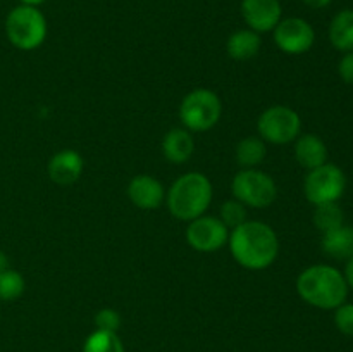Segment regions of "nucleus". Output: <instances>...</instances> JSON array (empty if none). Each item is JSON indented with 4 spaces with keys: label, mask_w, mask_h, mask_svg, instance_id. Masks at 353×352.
Wrapping results in <instances>:
<instances>
[{
    "label": "nucleus",
    "mask_w": 353,
    "mask_h": 352,
    "mask_svg": "<svg viewBox=\"0 0 353 352\" xmlns=\"http://www.w3.org/2000/svg\"><path fill=\"white\" fill-rule=\"evenodd\" d=\"M228 245L234 261L254 271L269 268L279 252V240L274 230L261 221H245L233 228Z\"/></svg>",
    "instance_id": "obj_1"
},
{
    "label": "nucleus",
    "mask_w": 353,
    "mask_h": 352,
    "mask_svg": "<svg viewBox=\"0 0 353 352\" xmlns=\"http://www.w3.org/2000/svg\"><path fill=\"white\" fill-rule=\"evenodd\" d=\"M296 292L317 309H336L347 302L348 285L343 273L330 264H314L300 273Z\"/></svg>",
    "instance_id": "obj_2"
},
{
    "label": "nucleus",
    "mask_w": 353,
    "mask_h": 352,
    "mask_svg": "<svg viewBox=\"0 0 353 352\" xmlns=\"http://www.w3.org/2000/svg\"><path fill=\"white\" fill-rule=\"evenodd\" d=\"M169 213L179 221H193L203 216L212 202V185L202 173H186L179 176L168 190Z\"/></svg>",
    "instance_id": "obj_3"
},
{
    "label": "nucleus",
    "mask_w": 353,
    "mask_h": 352,
    "mask_svg": "<svg viewBox=\"0 0 353 352\" xmlns=\"http://www.w3.org/2000/svg\"><path fill=\"white\" fill-rule=\"evenodd\" d=\"M6 35L19 50H34L47 38V21L38 7L21 3L7 14Z\"/></svg>",
    "instance_id": "obj_4"
},
{
    "label": "nucleus",
    "mask_w": 353,
    "mask_h": 352,
    "mask_svg": "<svg viewBox=\"0 0 353 352\" xmlns=\"http://www.w3.org/2000/svg\"><path fill=\"white\" fill-rule=\"evenodd\" d=\"M223 113V104L216 92L196 88L183 99L179 119L188 131H207L217 124Z\"/></svg>",
    "instance_id": "obj_5"
},
{
    "label": "nucleus",
    "mask_w": 353,
    "mask_h": 352,
    "mask_svg": "<svg viewBox=\"0 0 353 352\" xmlns=\"http://www.w3.org/2000/svg\"><path fill=\"white\" fill-rule=\"evenodd\" d=\"M231 190L238 202L245 207H255V209H264L269 207L278 197L276 183L268 173L261 169H241L231 182Z\"/></svg>",
    "instance_id": "obj_6"
},
{
    "label": "nucleus",
    "mask_w": 353,
    "mask_h": 352,
    "mask_svg": "<svg viewBox=\"0 0 353 352\" xmlns=\"http://www.w3.org/2000/svg\"><path fill=\"white\" fill-rule=\"evenodd\" d=\"M345 188H347V176L336 164L331 162L310 169L303 182L307 200L314 206L338 202L345 193Z\"/></svg>",
    "instance_id": "obj_7"
},
{
    "label": "nucleus",
    "mask_w": 353,
    "mask_h": 352,
    "mask_svg": "<svg viewBox=\"0 0 353 352\" xmlns=\"http://www.w3.org/2000/svg\"><path fill=\"white\" fill-rule=\"evenodd\" d=\"M257 130L262 140L274 145H285L300 137L302 119L292 107L272 106L261 114Z\"/></svg>",
    "instance_id": "obj_8"
},
{
    "label": "nucleus",
    "mask_w": 353,
    "mask_h": 352,
    "mask_svg": "<svg viewBox=\"0 0 353 352\" xmlns=\"http://www.w3.org/2000/svg\"><path fill=\"white\" fill-rule=\"evenodd\" d=\"M230 238V228L214 216H200L190 221L186 228V242L199 252H214L223 248Z\"/></svg>",
    "instance_id": "obj_9"
},
{
    "label": "nucleus",
    "mask_w": 353,
    "mask_h": 352,
    "mask_svg": "<svg viewBox=\"0 0 353 352\" xmlns=\"http://www.w3.org/2000/svg\"><path fill=\"white\" fill-rule=\"evenodd\" d=\"M274 41L279 50L290 55L305 54L316 41V31L302 17H286L274 28Z\"/></svg>",
    "instance_id": "obj_10"
},
{
    "label": "nucleus",
    "mask_w": 353,
    "mask_h": 352,
    "mask_svg": "<svg viewBox=\"0 0 353 352\" xmlns=\"http://www.w3.org/2000/svg\"><path fill=\"white\" fill-rule=\"evenodd\" d=\"M281 14L279 0H241V16L248 30L259 35L274 30L281 21Z\"/></svg>",
    "instance_id": "obj_11"
},
{
    "label": "nucleus",
    "mask_w": 353,
    "mask_h": 352,
    "mask_svg": "<svg viewBox=\"0 0 353 352\" xmlns=\"http://www.w3.org/2000/svg\"><path fill=\"white\" fill-rule=\"evenodd\" d=\"M128 197L137 207L145 211L157 209L165 197V190L157 178L138 175L128 185Z\"/></svg>",
    "instance_id": "obj_12"
},
{
    "label": "nucleus",
    "mask_w": 353,
    "mask_h": 352,
    "mask_svg": "<svg viewBox=\"0 0 353 352\" xmlns=\"http://www.w3.org/2000/svg\"><path fill=\"white\" fill-rule=\"evenodd\" d=\"M47 171L52 182H55L57 185H71V183L78 182L81 176L83 157L76 150L65 148V150L57 152L48 161Z\"/></svg>",
    "instance_id": "obj_13"
},
{
    "label": "nucleus",
    "mask_w": 353,
    "mask_h": 352,
    "mask_svg": "<svg viewBox=\"0 0 353 352\" xmlns=\"http://www.w3.org/2000/svg\"><path fill=\"white\" fill-rule=\"evenodd\" d=\"M295 159L302 168L316 169L327 162V147L317 135L307 133L296 138Z\"/></svg>",
    "instance_id": "obj_14"
},
{
    "label": "nucleus",
    "mask_w": 353,
    "mask_h": 352,
    "mask_svg": "<svg viewBox=\"0 0 353 352\" xmlns=\"http://www.w3.org/2000/svg\"><path fill=\"white\" fill-rule=\"evenodd\" d=\"M195 148V141L186 128H172L162 140V154L172 164H183L188 161Z\"/></svg>",
    "instance_id": "obj_15"
},
{
    "label": "nucleus",
    "mask_w": 353,
    "mask_h": 352,
    "mask_svg": "<svg viewBox=\"0 0 353 352\" xmlns=\"http://www.w3.org/2000/svg\"><path fill=\"white\" fill-rule=\"evenodd\" d=\"M324 254L334 259H348L353 255V226L341 224L334 230L323 233L321 242Z\"/></svg>",
    "instance_id": "obj_16"
},
{
    "label": "nucleus",
    "mask_w": 353,
    "mask_h": 352,
    "mask_svg": "<svg viewBox=\"0 0 353 352\" xmlns=\"http://www.w3.org/2000/svg\"><path fill=\"white\" fill-rule=\"evenodd\" d=\"M261 45L262 40L259 33L252 30H238L228 38L226 50L234 61H248L259 54Z\"/></svg>",
    "instance_id": "obj_17"
},
{
    "label": "nucleus",
    "mask_w": 353,
    "mask_h": 352,
    "mask_svg": "<svg viewBox=\"0 0 353 352\" xmlns=\"http://www.w3.org/2000/svg\"><path fill=\"white\" fill-rule=\"evenodd\" d=\"M330 41L336 50L353 52V9L340 10L330 24Z\"/></svg>",
    "instance_id": "obj_18"
},
{
    "label": "nucleus",
    "mask_w": 353,
    "mask_h": 352,
    "mask_svg": "<svg viewBox=\"0 0 353 352\" xmlns=\"http://www.w3.org/2000/svg\"><path fill=\"white\" fill-rule=\"evenodd\" d=\"M268 148L262 138L247 137L236 145V161L243 169L257 168L265 159Z\"/></svg>",
    "instance_id": "obj_19"
},
{
    "label": "nucleus",
    "mask_w": 353,
    "mask_h": 352,
    "mask_svg": "<svg viewBox=\"0 0 353 352\" xmlns=\"http://www.w3.org/2000/svg\"><path fill=\"white\" fill-rule=\"evenodd\" d=\"M83 352H124V345L117 333L97 330L85 340Z\"/></svg>",
    "instance_id": "obj_20"
},
{
    "label": "nucleus",
    "mask_w": 353,
    "mask_h": 352,
    "mask_svg": "<svg viewBox=\"0 0 353 352\" xmlns=\"http://www.w3.org/2000/svg\"><path fill=\"white\" fill-rule=\"evenodd\" d=\"M343 217V211H341V207L336 202L316 206V211H314V224L323 233L345 224Z\"/></svg>",
    "instance_id": "obj_21"
},
{
    "label": "nucleus",
    "mask_w": 353,
    "mask_h": 352,
    "mask_svg": "<svg viewBox=\"0 0 353 352\" xmlns=\"http://www.w3.org/2000/svg\"><path fill=\"white\" fill-rule=\"evenodd\" d=\"M24 286H26L24 278L16 269L7 268L0 273V300L10 302L19 299L24 292Z\"/></svg>",
    "instance_id": "obj_22"
},
{
    "label": "nucleus",
    "mask_w": 353,
    "mask_h": 352,
    "mask_svg": "<svg viewBox=\"0 0 353 352\" xmlns=\"http://www.w3.org/2000/svg\"><path fill=\"white\" fill-rule=\"evenodd\" d=\"M221 221L226 224L228 228H236L240 224H243L247 221V207L243 206L241 202H238L236 199L234 200H226L221 207Z\"/></svg>",
    "instance_id": "obj_23"
},
{
    "label": "nucleus",
    "mask_w": 353,
    "mask_h": 352,
    "mask_svg": "<svg viewBox=\"0 0 353 352\" xmlns=\"http://www.w3.org/2000/svg\"><path fill=\"white\" fill-rule=\"evenodd\" d=\"M334 324L347 337H353V304L343 302L334 309Z\"/></svg>",
    "instance_id": "obj_24"
},
{
    "label": "nucleus",
    "mask_w": 353,
    "mask_h": 352,
    "mask_svg": "<svg viewBox=\"0 0 353 352\" xmlns=\"http://www.w3.org/2000/svg\"><path fill=\"white\" fill-rule=\"evenodd\" d=\"M95 324L97 330L102 331H112V333H117L121 326V316L116 309H100L95 316Z\"/></svg>",
    "instance_id": "obj_25"
},
{
    "label": "nucleus",
    "mask_w": 353,
    "mask_h": 352,
    "mask_svg": "<svg viewBox=\"0 0 353 352\" xmlns=\"http://www.w3.org/2000/svg\"><path fill=\"white\" fill-rule=\"evenodd\" d=\"M338 72L345 83L353 85V52H345L340 64H338Z\"/></svg>",
    "instance_id": "obj_26"
},
{
    "label": "nucleus",
    "mask_w": 353,
    "mask_h": 352,
    "mask_svg": "<svg viewBox=\"0 0 353 352\" xmlns=\"http://www.w3.org/2000/svg\"><path fill=\"white\" fill-rule=\"evenodd\" d=\"M343 276H345V280H347L348 289L353 290V255L347 259V266H345Z\"/></svg>",
    "instance_id": "obj_27"
},
{
    "label": "nucleus",
    "mask_w": 353,
    "mask_h": 352,
    "mask_svg": "<svg viewBox=\"0 0 353 352\" xmlns=\"http://www.w3.org/2000/svg\"><path fill=\"white\" fill-rule=\"evenodd\" d=\"M302 2L305 3V6L312 7V9H324V7L330 6L333 0H302Z\"/></svg>",
    "instance_id": "obj_28"
},
{
    "label": "nucleus",
    "mask_w": 353,
    "mask_h": 352,
    "mask_svg": "<svg viewBox=\"0 0 353 352\" xmlns=\"http://www.w3.org/2000/svg\"><path fill=\"white\" fill-rule=\"evenodd\" d=\"M9 268V261H7V255L3 254V252H0V273L3 271V269Z\"/></svg>",
    "instance_id": "obj_29"
},
{
    "label": "nucleus",
    "mask_w": 353,
    "mask_h": 352,
    "mask_svg": "<svg viewBox=\"0 0 353 352\" xmlns=\"http://www.w3.org/2000/svg\"><path fill=\"white\" fill-rule=\"evenodd\" d=\"M21 3H23V6H30V7H38V6H41V3L45 2V0H19Z\"/></svg>",
    "instance_id": "obj_30"
}]
</instances>
